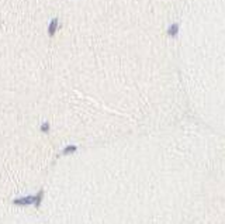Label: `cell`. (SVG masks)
I'll use <instances>...</instances> for the list:
<instances>
[{"label":"cell","instance_id":"obj_2","mask_svg":"<svg viewBox=\"0 0 225 224\" xmlns=\"http://www.w3.org/2000/svg\"><path fill=\"white\" fill-rule=\"evenodd\" d=\"M56 28H58V19H54V20L51 21V24H49V28H48V30H49L48 32H49V35H51V37H52L55 32H56Z\"/></svg>","mask_w":225,"mask_h":224},{"label":"cell","instance_id":"obj_1","mask_svg":"<svg viewBox=\"0 0 225 224\" xmlns=\"http://www.w3.org/2000/svg\"><path fill=\"white\" fill-rule=\"evenodd\" d=\"M34 202H35V196H25V197H18L13 200V203L17 206H27V204H32Z\"/></svg>","mask_w":225,"mask_h":224},{"label":"cell","instance_id":"obj_3","mask_svg":"<svg viewBox=\"0 0 225 224\" xmlns=\"http://www.w3.org/2000/svg\"><path fill=\"white\" fill-rule=\"evenodd\" d=\"M42 196H44V190L41 189V190L38 192V194L35 196V202H34V204H35L37 207H38V206L41 204V200H42Z\"/></svg>","mask_w":225,"mask_h":224},{"label":"cell","instance_id":"obj_6","mask_svg":"<svg viewBox=\"0 0 225 224\" xmlns=\"http://www.w3.org/2000/svg\"><path fill=\"white\" fill-rule=\"evenodd\" d=\"M41 131H42V133H48V131H49V124H48V123H44L42 126H41Z\"/></svg>","mask_w":225,"mask_h":224},{"label":"cell","instance_id":"obj_4","mask_svg":"<svg viewBox=\"0 0 225 224\" xmlns=\"http://www.w3.org/2000/svg\"><path fill=\"white\" fill-rule=\"evenodd\" d=\"M168 32H169V35L174 37V35H176V34L179 32V25H177V24H173L170 28H169V31H168Z\"/></svg>","mask_w":225,"mask_h":224},{"label":"cell","instance_id":"obj_5","mask_svg":"<svg viewBox=\"0 0 225 224\" xmlns=\"http://www.w3.org/2000/svg\"><path fill=\"white\" fill-rule=\"evenodd\" d=\"M76 149H77V147H76V145H69V147H66V148L64 149V155L72 154V152H75Z\"/></svg>","mask_w":225,"mask_h":224}]
</instances>
